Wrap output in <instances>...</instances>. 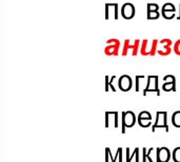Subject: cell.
Instances as JSON below:
<instances>
[{"instance_id": "10", "label": "cell", "mask_w": 180, "mask_h": 162, "mask_svg": "<svg viewBox=\"0 0 180 162\" xmlns=\"http://www.w3.org/2000/svg\"><path fill=\"white\" fill-rule=\"evenodd\" d=\"M148 43H149L148 39H145V40H142L141 46H140V54H141L142 56H150V53H149V51H148Z\"/></svg>"}, {"instance_id": "23", "label": "cell", "mask_w": 180, "mask_h": 162, "mask_svg": "<svg viewBox=\"0 0 180 162\" xmlns=\"http://www.w3.org/2000/svg\"><path fill=\"white\" fill-rule=\"evenodd\" d=\"M109 85H110L109 76H106V92H109Z\"/></svg>"}, {"instance_id": "6", "label": "cell", "mask_w": 180, "mask_h": 162, "mask_svg": "<svg viewBox=\"0 0 180 162\" xmlns=\"http://www.w3.org/2000/svg\"><path fill=\"white\" fill-rule=\"evenodd\" d=\"M135 13H136V10H135V7L134 4L130 3V2H128V3H124L122 5L121 8V16L124 18V19L127 20H130L132 19L134 16H135Z\"/></svg>"}, {"instance_id": "21", "label": "cell", "mask_w": 180, "mask_h": 162, "mask_svg": "<svg viewBox=\"0 0 180 162\" xmlns=\"http://www.w3.org/2000/svg\"><path fill=\"white\" fill-rule=\"evenodd\" d=\"M110 10H111V3L106 4V19H110Z\"/></svg>"}, {"instance_id": "5", "label": "cell", "mask_w": 180, "mask_h": 162, "mask_svg": "<svg viewBox=\"0 0 180 162\" xmlns=\"http://www.w3.org/2000/svg\"><path fill=\"white\" fill-rule=\"evenodd\" d=\"M159 44H162V47L157 50L158 55H160V56L170 55L171 52H172V49H171V46H172V40L169 39V38L161 39V40H159Z\"/></svg>"}, {"instance_id": "22", "label": "cell", "mask_w": 180, "mask_h": 162, "mask_svg": "<svg viewBox=\"0 0 180 162\" xmlns=\"http://www.w3.org/2000/svg\"><path fill=\"white\" fill-rule=\"evenodd\" d=\"M142 78H145V76H136V80H135V82H136V92H139V81Z\"/></svg>"}, {"instance_id": "17", "label": "cell", "mask_w": 180, "mask_h": 162, "mask_svg": "<svg viewBox=\"0 0 180 162\" xmlns=\"http://www.w3.org/2000/svg\"><path fill=\"white\" fill-rule=\"evenodd\" d=\"M173 159L175 162H180V148H177L173 152Z\"/></svg>"}, {"instance_id": "19", "label": "cell", "mask_w": 180, "mask_h": 162, "mask_svg": "<svg viewBox=\"0 0 180 162\" xmlns=\"http://www.w3.org/2000/svg\"><path fill=\"white\" fill-rule=\"evenodd\" d=\"M160 7L157 3H148V11H159Z\"/></svg>"}, {"instance_id": "12", "label": "cell", "mask_w": 180, "mask_h": 162, "mask_svg": "<svg viewBox=\"0 0 180 162\" xmlns=\"http://www.w3.org/2000/svg\"><path fill=\"white\" fill-rule=\"evenodd\" d=\"M158 44H159V40H157V39L152 40V46L151 49H150V56H155V54L157 53Z\"/></svg>"}, {"instance_id": "13", "label": "cell", "mask_w": 180, "mask_h": 162, "mask_svg": "<svg viewBox=\"0 0 180 162\" xmlns=\"http://www.w3.org/2000/svg\"><path fill=\"white\" fill-rule=\"evenodd\" d=\"M159 16H160L159 11H148V19L149 20L158 19Z\"/></svg>"}, {"instance_id": "9", "label": "cell", "mask_w": 180, "mask_h": 162, "mask_svg": "<svg viewBox=\"0 0 180 162\" xmlns=\"http://www.w3.org/2000/svg\"><path fill=\"white\" fill-rule=\"evenodd\" d=\"M171 158V153L167 148H157V162H167Z\"/></svg>"}, {"instance_id": "8", "label": "cell", "mask_w": 180, "mask_h": 162, "mask_svg": "<svg viewBox=\"0 0 180 162\" xmlns=\"http://www.w3.org/2000/svg\"><path fill=\"white\" fill-rule=\"evenodd\" d=\"M118 86L122 92L130 91L132 88V79L128 75H122L118 80Z\"/></svg>"}, {"instance_id": "11", "label": "cell", "mask_w": 180, "mask_h": 162, "mask_svg": "<svg viewBox=\"0 0 180 162\" xmlns=\"http://www.w3.org/2000/svg\"><path fill=\"white\" fill-rule=\"evenodd\" d=\"M180 111H178V112H175L173 114V116H172V122H173V124H174V127H180Z\"/></svg>"}, {"instance_id": "4", "label": "cell", "mask_w": 180, "mask_h": 162, "mask_svg": "<svg viewBox=\"0 0 180 162\" xmlns=\"http://www.w3.org/2000/svg\"><path fill=\"white\" fill-rule=\"evenodd\" d=\"M130 42H131L130 39H127V40L124 41V46H123V49H122V56H127L128 50H132V56H136L138 54V50H139V47H140L139 46L140 40L139 39H136L133 46H131Z\"/></svg>"}, {"instance_id": "7", "label": "cell", "mask_w": 180, "mask_h": 162, "mask_svg": "<svg viewBox=\"0 0 180 162\" xmlns=\"http://www.w3.org/2000/svg\"><path fill=\"white\" fill-rule=\"evenodd\" d=\"M164 83L162 85V89L166 92H170V91H176V78L173 75H166V77L163 78Z\"/></svg>"}, {"instance_id": "24", "label": "cell", "mask_w": 180, "mask_h": 162, "mask_svg": "<svg viewBox=\"0 0 180 162\" xmlns=\"http://www.w3.org/2000/svg\"><path fill=\"white\" fill-rule=\"evenodd\" d=\"M115 78H116L115 76H113V77H112V79L110 80V86H111V89H112V91H113V92H115V91H116V89L113 86V81H114V79H115Z\"/></svg>"}, {"instance_id": "20", "label": "cell", "mask_w": 180, "mask_h": 162, "mask_svg": "<svg viewBox=\"0 0 180 162\" xmlns=\"http://www.w3.org/2000/svg\"><path fill=\"white\" fill-rule=\"evenodd\" d=\"M151 120H139L138 121V123H139L140 127H148L151 125Z\"/></svg>"}, {"instance_id": "18", "label": "cell", "mask_w": 180, "mask_h": 162, "mask_svg": "<svg viewBox=\"0 0 180 162\" xmlns=\"http://www.w3.org/2000/svg\"><path fill=\"white\" fill-rule=\"evenodd\" d=\"M174 52H175L176 55L180 56V39H178L174 44Z\"/></svg>"}, {"instance_id": "3", "label": "cell", "mask_w": 180, "mask_h": 162, "mask_svg": "<svg viewBox=\"0 0 180 162\" xmlns=\"http://www.w3.org/2000/svg\"><path fill=\"white\" fill-rule=\"evenodd\" d=\"M156 127H164L166 133H169V125L166 123V112H157V118H156V122L153 125L152 132H155Z\"/></svg>"}, {"instance_id": "14", "label": "cell", "mask_w": 180, "mask_h": 162, "mask_svg": "<svg viewBox=\"0 0 180 162\" xmlns=\"http://www.w3.org/2000/svg\"><path fill=\"white\" fill-rule=\"evenodd\" d=\"M139 120H152V116L149 112L143 111V112L140 113L139 116H138V121H139Z\"/></svg>"}, {"instance_id": "15", "label": "cell", "mask_w": 180, "mask_h": 162, "mask_svg": "<svg viewBox=\"0 0 180 162\" xmlns=\"http://www.w3.org/2000/svg\"><path fill=\"white\" fill-rule=\"evenodd\" d=\"M161 15L164 19L171 20L175 17V12H170V11H161Z\"/></svg>"}, {"instance_id": "16", "label": "cell", "mask_w": 180, "mask_h": 162, "mask_svg": "<svg viewBox=\"0 0 180 162\" xmlns=\"http://www.w3.org/2000/svg\"><path fill=\"white\" fill-rule=\"evenodd\" d=\"M161 11H170V12H176V8L173 3H170V2H166L162 5L161 8Z\"/></svg>"}, {"instance_id": "25", "label": "cell", "mask_w": 180, "mask_h": 162, "mask_svg": "<svg viewBox=\"0 0 180 162\" xmlns=\"http://www.w3.org/2000/svg\"><path fill=\"white\" fill-rule=\"evenodd\" d=\"M145 151L146 149L143 148V162H145V157H146V155H145Z\"/></svg>"}, {"instance_id": "1", "label": "cell", "mask_w": 180, "mask_h": 162, "mask_svg": "<svg viewBox=\"0 0 180 162\" xmlns=\"http://www.w3.org/2000/svg\"><path fill=\"white\" fill-rule=\"evenodd\" d=\"M107 46L104 49V53L107 56H118L119 47H120V41L116 38L109 39L106 41Z\"/></svg>"}, {"instance_id": "2", "label": "cell", "mask_w": 180, "mask_h": 162, "mask_svg": "<svg viewBox=\"0 0 180 162\" xmlns=\"http://www.w3.org/2000/svg\"><path fill=\"white\" fill-rule=\"evenodd\" d=\"M135 122H136V117L133 112L128 111V112L122 113V133H125V127H132L135 124Z\"/></svg>"}]
</instances>
